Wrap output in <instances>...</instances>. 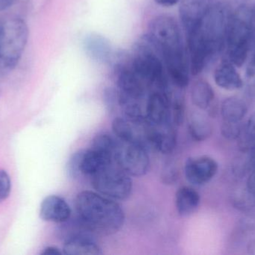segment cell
I'll return each instance as SVG.
<instances>
[{"instance_id": "obj_18", "label": "cell", "mask_w": 255, "mask_h": 255, "mask_svg": "<svg viewBox=\"0 0 255 255\" xmlns=\"http://www.w3.org/2000/svg\"><path fill=\"white\" fill-rule=\"evenodd\" d=\"M214 80L220 88L229 91L240 89L244 86V81L231 61H223L214 71Z\"/></svg>"}, {"instance_id": "obj_31", "label": "cell", "mask_w": 255, "mask_h": 255, "mask_svg": "<svg viewBox=\"0 0 255 255\" xmlns=\"http://www.w3.org/2000/svg\"><path fill=\"white\" fill-rule=\"evenodd\" d=\"M247 190L249 196L255 201V168L250 172L247 183Z\"/></svg>"}, {"instance_id": "obj_22", "label": "cell", "mask_w": 255, "mask_h": 255, "mask_svg": "<svg viewBox=\"0 0 255 255\" xmlns=\"http://www.w3.org/2000/svg\"><path fill=\"white\" fill-rule=\"evenodd\" d=\"M136 127L137 125L130 122L125 117H117L112 122L114 134L120 142L124 143H139L144 145L143 142L139 139V136L136 135Z\"/></svg>"}, {"instance_id": "obj_11", "label": "cell", "mask_w": 255, "mask_h": 255, "mask_svg": "<svg viewBox=\"0 0 255 255\" xmlns=\"http://www.w3.org/2000/svg\"><path fill=\"white\" fill-rule=\"evenodd\" d=\"M115 67L118 91L132 100H137L143 97L147 85L135 73L131 64L119 63Z\"/></svg>"}, {"instance_id": "obj_36", "label": "cell", "mask_w": 255, "mask_h": 255, "mask_svg": "<svg viewBox=\"0 0 255 255\" xmlns=\"http://www.w3.org/2000/svg\"><path fill=\"white\" fill-rule=\"evenodd\" d=\"M252 15H253V40L255 39V4L252 7Z\"/></svg>"}, {"instance_id": "obj_8", "label": "cell", "mask_w": 255, "mask_h": 255, "mask_svg": "<svg viewBox=\"0 0 255 255\" xmlns=\"http://www.w3.org/2000/svg\"><path fill=\"white\" fill-rule=\"evenodd\" d=\"M115 161L130 176L142 177L150 169L151 162L145 147L139 143L120 142Z\"/></svg>"}, {"instance_id": "obj_6", "label": "cell", "mask_w": 255, "mask_h": 255, "mask_svg": "<svg viewBox=\"0 0 255 255\" xmlns=\"http://www.w3.org/2000/svg\"><path fill=\"white\" fill-rule=\"evenodd\" d=\"M146 39L160 58L185 51L178 24L167 15H160L151 21Z\"/></svg>"}, {"instance_id": "obj_24", "label": "cell", "mask_w": 255, "mask_h": 255, "mask_svg": "<svg viewBox=\"0 0 255 255\" xmlns=\"http://www.w3.org/2000/svg\"><path fill=\"white\" fill-rule=\"evenodd\" d=\"M120 142L107 133L97 135L92 141L91 148L103 153L115 160Z\"/></svg>"}, {"instance_id": "obj_21", "label": "cell", "mask_w": 255, "mask_h": 255, "mask_svg": "<svg viewBox=\"0 0 255 255\" xmlns=\"http://www.w3.org/2000/svg\"><path fill=\"white\" fill-rule=\"evenodd\" d=\"M190 97L196 107L202 110H206L212 106L215 93L212 86L207 81L199 79L192 85Z\"/></svg>"}, {"instance_id": "obj_5", "label": "cell", "mask_w": 255, "mask_h": 255, "mask_svg": "<svg viewBox=\"0 0 255 255\" xmlns=\"http://www.w3.org/2000/svg\"><path fill=\"white\" fill-rule=\"evenodd\" d=\"M148 42L136 46L130 62L132 68L147 86L155 85L159 91H169L163 61L151 43Z\"/></svg>"}, {"instance_id": "obj_23", "label": "cell", "mask_w": 255, "mask_h": 255, "mask_svg": "<svg viewBox=\"0 0 255 255\" xmlns=\"http://www.w3.org/2000/svg\"><path fill=\"white\" fill-rule=\"evenodd\" d=\"M189 133L196 142H203L211 137L213 133V125L205 115L193 113L190 117L188 124Z\"/></svg>"}, {"instance_id": "obj_15", "label": "cell", "mask_w": 255, "mask_h": 255, "mask_svg": "<svg viewBox=\"0 0 255 255\" xmlns=\"http://www.w3.org/2000/svg\"><path fill=\"white\" fill-rule=\"evenodd\" d=\"M84 232L70 237L64 241L63 253L68 255H98L103 254L101 247L92 235Z\"/></svg>"}, {"instance_id": "obj_2", "label": "cell", "mask_w": 255, "mask_h": 255, "mask_svg": "<svg viewBox=\"0 0 255 255\" xmlns=\"http://www.w3.org/2000/svg\"><path fill=\"white\" fill-rule=\"evenodd\" d=\"M75 208L78 218L93 233L115 235L125 223V213L121 205L97 192L85 190L78 193Z\"/></svg>"}, {"instance_id": "obj_27", "label": "cell", "mask_w": 255, "mask_h": 255, "mask_svg": "<svg viewBox=\"0 0 255 255\" xmlns=\"http://www.w3.org/2000/svg\"><path fill=\"white\" fill-rule=\"evenodd\" d=\"M242 123H229L223 121L221 127L222 135L229 140H238L243 129Z\"/></svg>"}, {"instance_id": "obj_4", "label": "cell", "mask_w": 255, "mask_h": 255, "mask_svg": "<svg viewBox=\"0 0 255 255\" xmlns=\"http://www.w3.org/2000/svg\"><path fill=\"white\" fill-rule=\"evenodd\" d=\"M28 38L27 24L20 18L0 23V73L13 70L25 50Z\"/></svg>"}, {"instance_id": "obj_29", "label": "cell", "mask_w": 255, "mask_h": 255, "mask_svg": "<svg viewBox=\"0 0 255 255\" xmlns=\"http://www.w3.org/2000/svg\"><path fill=\"white\" fill-rule=\"evenodd\" d=\"M162 181L165 184L171 185L176 182L178 178V172L175 164L170 163L165 166L164 169L162 172Z\"/></svg>"}, {"instance_id": "obj_35", "label": "cell", "mask_w": 255, "mask_h": 255, "mask_svg": "<svg viewBox=\"0 0 255 255\" xmlns=\"http://www.w3.org/2000/svg\"><path fill=\"white\" fill-rule=\"evenodd\" d=\"M17 0H0V11L6 10V9L13 5Z\"/></svg>"}, {"instance_id": "obj_26", "label": "cell", "mask_w": 255, "mask_h": 255, "mask_svg": "<svg viewBox=\"0 0 255 255\" xmlns=\"http://www.w3.org/2000/svg\"><path fill=\"white\" fill-rule=\"evenodd\" d=\"M170 112L171 120L174 124L181 125L185 117V103L182 97H176L174 99L171 97Z\"/></svg>"}, {"instance_id": "obj_7", "label": "cell", "mask_w": 255, "mask_h": 255, "mask_svg": "<svg viewBox=\"0 0 255 255\" xmlns=\"http://www.w3.org/2000/svg\"><path fill=\"white\" fill-rule=\"evenodd\" d=\"M92 185L96 191L115 201H124L131 194L133 182L130 175L121 167L112 165L94 175Z\"/></svg>"}, {"instance_id": "obj_1", "label": "cell", "mask_w": 255, "mask_h": 255, "mask_svg": "<svg viewBox=\"0 0 255 255\" xmlns=\"http://www.w3.org/2000/svg\"><path fill=\"white\" fill-rule=\"evenodd\" d=\"M232 13L229 4H212L197 26L188 33L190 70L193 76L203 71L207 64L226 45Z\"/></svg>"}, {"instance_id": "obj_17", "label": "cell", "mask_w": 255, "mask_h": 255, "mask_svg": "<svg viewBox=\"0 0 255 255\" xmlns=\"http://www.w3.org/2000/svg\"><path fill=\"white\" fill-rule=\"evenodd\" d=\"M114 160L96 150H81L79 171L81 175L94 176L103 169L113 164Z\"/></svg>"}, {"instance_id": "obj_3", "label": "cell", "mask_w": 255, "mask_h": 255, "mask_svg": "<svg viewBox=\"0 0 255 255\" xmlns=\"http://www.w3.org/2000/svg\"><path fill=\"white\" fill-rule=\"evenodd\" d=\"M253 35L252 7L241 4L232 13L226 42L229 59L237 67H241L247 61Z\"/></svg>"}, {"instance_id": "obj_9", "label": "cell", "mask_w": 255, "mask_h": 255, "mask_svg": "<svg viewBox=\"0 0 255 255\" xmlns=\"http://www.w3.org/2000/svg\"><path fill=\"white\" fill-rule=\"evenodd\" d=\"M218 169L217 161L208 156L190 157L184 165V174L189 183L202 186L214 178Z\"/></svg>"}, {"instance_id": "obj_20", "label": "cell", "mask_w": 255, "mask_h": 255, "mask_svg": "<svg viewBox=\"0 0 255 255\" xmlns=\"http://www.w3.org/2000/svg\"><path fill=\"white\" fill-rule=\"evenodd\" d=\"M247 112V105L238 97L225 99L220 107V113L224 122L242 123Z\"/></svg>"}, {"instance_id": "obj_28", "label": "cell", "mask_w": 255, "mask_h": 255, "mask_svg": "<svg viewBox=\"0 0 255 255\" xmlns=\"http://www.w3.org/2000/svg\"><path fill=\"white\" fill-rule=\"evenodd\" d=\"M11 191V181L6 171L0 169V203L5 201Z\"/></svg>"}, {"instance_id": "obj_30", "label": "cell", "mask_w": 255, "mask_h": 255, "mask_svg": "<svg viewBox=\"0 0 255 255\" xmlns=\"http://www.w3.org/2000/svg\"><path fill=\"white\" fill-rule=\"evenodd\" d=\"M81 150L76 151L72 155L67 163V172L69 177L72 178H76L81 175L79 171V159H80Z\"/></svg>"}, {"instance_id": "obj_34", "label": "cell", "mask_w": 255, "mask_h": 255, "mask_svg": "<svg viewBox=\"0 0 255 255\" xmlns=\"http://www.w3.org/2000/svg\"><path fill=\"white\" fill-rule=\"evenodd\" d=\"M181 0H154L159 5L163 6V7H172L178 4Z\"/></svg>"}, {"instance_id": "obj_10", "label": "cell", "mask_w": 255, "mask_h": 255, "mask_svg": "<svg viewBox=\"0 0 255 255\" xmlns=\"http://www.w3.org/2000/svg\"><path fill=\"white\" fill-rule=\"evenodd\" d=\"M144 130L147 142L162 154H170L176 147V132L171 122L154 125L146 121Z\"/></svg>"}, {"instance_id": "obj_33", "label": "cell", "mask_w": 255, "mask_h": 255, "mask_svg": "<svg viewBox=\"0 0 255 255\" xmlns=\"http://www.w3.org/2000/svg\"><path fill=\"white\" fill-rule=\"evenodd\" d=\"M62 254H64L63 252L56 247H46L41 253V255H61Z\"/></svg>"}, {"instance_id": "obj_13", "label": "cell", "mask_w": 255, "mask_h": 255, "mask_svg": "<svg viewBox=\"0 0 255 255\" xmlns=\"http://www.w3.org/2000/svg\"><path fill=\"white\" fill-rule=\"evenodd\" d=\"M180 18L187 34L193 31L212 5V0H181Z\"/></svg>"}, {"instance_id": "obj_14", "label": "cell", "mask_w": 255, "mask_h": 255, "mask_svg": "<svg viewBox=\"0 0 255 255\" xmlns=\"http://www.w3.org/2000/svg\"><path fill=\"white\" fill-rule=\"evenodd\" d=\"M40 217L43 221L61 224L71 218L72 210L65 199L52 195L45 198L42 202Z\"/></svg>"}, {"instance_id": "obj_19", "label": "cell", "mask_w": 255, "mask_h": 255, "mask_svg": "<svg viewBox=\"0 0 255 255\" xmlns=\"http://www.w3.org/2000/svg\"><path fill=\"white\" fill-rule=\"evenodd\" d=\"M200 195L190 187H180L175 194V208L181 217H189L194 214L200 205Z\"/></svg>"}, {"instance_id": "obj_12", "label": "cell", "mask_w": 255, "mask_h": 255, "mask_svg": "<svg viewBox=\"0 0 255 255\" xmlns=\"http://www.w3.org/2000/svg\"><path fill=\"white\" fill-rule=\"evenodd\" d=\"M171 94L169 91H157L148 97L145 109V118L154 125L171 122Z\"/></svg>"}, {"instance_id": "obj_32", "label": "cell", "mask_w": 255, "mask_h": 255, "mask_svg": "<svg viewBox=\"0 0 255 255\" xmlns=\"http://www.w3.org/2000/svg\"><path fill=\"white\" fill-rule=\"evenodd\" d=\"M254 40L255 41V39ZM247 78L248 82L255 81V47L254 54L252 57V59L250 60L248 67H247Z\"/></svg>"}, {"instance_id": "obj_16", "label": "cell", "mask_w": 255, "mask_h": 255, "mask_svg": "<svg viewBox=\"0 0 255 255\" xmlns=\"http://www.w3.org/2000/svg\"><path fill=\"white\" fill-rule=\"evenodd\" d=\"M83 47L87 55L97 62H109L112 58V48L110 41L101 34L91 33L85 36Z\"/></svg>"}, {"instance_id": "obj_25", "label": "cell", "mask_w": 255, "mask_h": 255, "mask_svg": "<svg viewBox=\"0 0 255 255\" xmlns=\"http://www.w3.org/2000/svg\"><path fill=\"white\" fill-rule=\"evenodd\" d=\"M238 140L240 150L244 153L248 152L255 146V112L243 126Z\"/></svg>"}]
</instances>
